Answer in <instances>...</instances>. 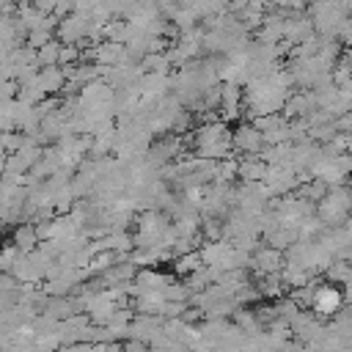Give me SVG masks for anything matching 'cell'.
<instances>
[{
    "label": "cell",
    "instance_id": "6da1fadb",
    "mask_svg": "<svg viewBox=\"0 0 352 352\" xmlns=\"http://www.w3.org/2000/svg\"><path fill=\"white\" fill-rule=\"evenodd\" d=\"M336 305H338V294L336 292H330V289H324L322 294H319V300H316V308L319 311H336Z\"/></svg>",
    "mask_w": 352,
    "mask_h": 352
}]
</instances>
